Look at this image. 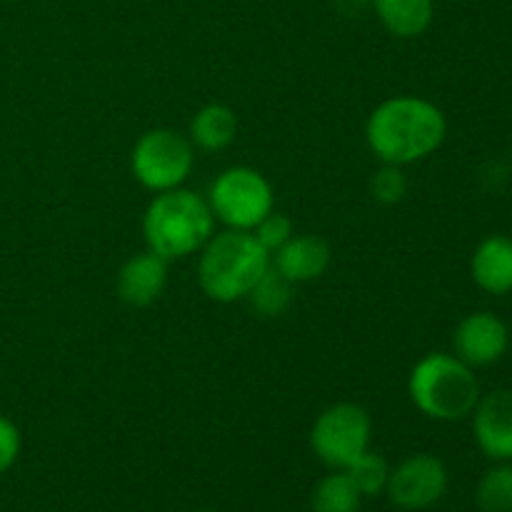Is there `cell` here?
Masks as SVG:
<instances>
[{
  "label": "cell",
  "mask_w": 512,
  "mask_h": 512,
  "mask_svg": "<svg viewBox=\"0 0 512 512\" xmlns=\"http://www.w3.org/2000/svg\"><path fill=\"white\" fill-rule=\"evenodd\" d=\"M270 263V253L250 230L228 228L223 233H213L200 250V288L215 303H235L248 298Z\"/></svg>",
  "instance_id": "cell-2"
},
{
  "label": "cell",
  "mask_w": 512,
  "mask_h": 512,
  "mask_svg": "<svg viewBox=\"0 0 512 512\" xmlns=\"http://www.w3.org/2000/svg\"><path fill=\"white\" fill-rule=\"evenodd\" d=\"M510 348V330L495 313L465 315L453 333V350L470 368H488L505 358Z\"/></svg>",
  "instance_id": "cell-9"
},
{
  "label": "cell",
  "mask_w": 512,
  "mask_h": 512,
  "mask_svg": "<svg viewBox=\"0 0 512 512\" xmlns=\"http://www.w3.org/2000/svg\"><path fill=\"white\" fill-rule=\"evenodd\" d=\"M475 285L490 295L512 293V238L490 235L475 248L470 258Z\"/></svg>",
  "instance_id": "cell-13"
},
{
  "label": "cell",
  "mask_w": 512,
  "mask_h": 512,
  "mask_svg": "<svg viewBox=\"0 0 512 512\" xmlns=\"http://www.w3.org/2000/svg\"><path fill=\"white\" fill-rule=\"evenodd\" d=\"M448 135V118L430 100L398 95L370 113L365 140L378 160L388 165H410L430 158Z\"/></svg>",
  "instance_id": "cell-1"
},
{
  "label": "cell",
  "mask_w": 512,
  "mask_h": 512,
  "mask_svg": "<svg viewBox=\"0 0 512 512\" xmlns=\"http://www.w3.org/2000/svg\"><path fill=\"white\" fill-rule=\"evenodd\" d=\"M370 193H373L378 203L398 205L405 198V193H408V178H405L403 168L383 163V168L370 180Z\"/></svg>",
  "instance_id": "cell-20"
},
{
  "label": "cell",
  "mask_w": 512,
  "mask_h": 512,
  "mask_svg": "<svg viewBox=\"0 0 512 512\" xmlns=\"http://www.w3.org/2000/svg\"><path fill=\"white\" fill-rule=\"evenodd\" d=\"M415 408L438 423H458L473 415L480 400V383L473 368L458 355L430 353L415 363L408 378Z\"/></svg>",
  "instance_id": "cell-4"
},
{
  "label": "cell",
  "mask_w": 512,
  "mask_h": 512,
  "mask_svg": "<svg viewBox=\"0 0 512 512\" xmlns=\"http://www.w3.org/2000/svg\"><path fill=\"white\" fill-rule=\"evenodd\" d=\"M380 23L398 38H418L433 25V0H370Z\"/></svg>",
  "instance_id": "cell-15"
},
{
  "label": "cell",
  "mask_w": 512,
  "mask_h": 512,
  "mask_svg": "<svg viewBox=\"0 0 512 512\" xmlns=\"http://www.w3.org/2000/svg\"><path fill=\"white\" fill-rule=\"evenodd\" d=\"M20 448H23V440H20L18 425L5 418V415H0V475L13 468Z\"/></svg>",
  "instance_id": "cell-22"
},
{
  "label": "cell",
  "mask_w": 512,
  "mask_h": 512,
  "mask_svg": "<svg viewBox=\"0 0 512 512\" xmlns=\"http://www.w3.org/2000/svg\"><path fill=\"white\" fill-rule=\"evenodd\" d=\"M235 135H238V118H235L233 108L223 103L205 105L190 120V143L200 150H208V153L225 150L233 143Z\"/></svg>",
  "instance_id": "cell-14"
},
{
  "label": "cell",
  "mask_w": 512,
  "mask_h": 512,
  "mask_svg": "<svg viewBox=\"0 0 512 512\" xmlns=\"http://www.w3.org/2000/svg\"><path fill=\"white\" fill-rule=\"evenodd\" d=\"M208 205L215 220L228 228L253 230L265 215L275 210V193L263 173L248 165H235L213 180Z\"/></svg>",
  "instance_id": "cell-6"
},
{
  "label": "cell",
  "mask_w": 512,
  "mask_h": 512,
  "mask_svg": "<svg viewBox=\"0 0 512 512\" xmlns=\"http://www.w3.org/2000/svg\"><path fill=\"white\" fill-rule=\"evenodd\" d=\"M250 233H253L255 240H258V243L268 250L270 258H273V255L278 253V250L283 248V245L295 235L293 223H290L288 215L275 213V210L273 213L265 215V218L260 220L253 230H250Z\"/></svg>",
  "instance_id": "cell-21"
},
{
  "label": "cell",
  "mask_w": 512,
  "mask_h": 512,
  "mask_svg": "<svg viewBox=\"0 0 512 512\" xmlns=\"http://www.w3.org/2000/svg\"><path fill=\"white\" fill-rule=\"evenodd\" d=\"M448 468L440 458L418 453L390 468L385 495L400 510H428L448 493Z\"/></svg>",
  "instance_id": "cell-8"
},
{
  "label": "cell",
  "mask_w": 512,
  "mask_h": 512,
  "mask_svg": "<svg viewBox=\"0 0 512 512\" xmlns=\"http://www.w3.org/2000/svg\"><path fill=\"white\" fill-rule=\"evenodd\" d=\"M480 512H512V465L498 463L480 478L475 488Z\"/></svg>",
  "instance_id": "cell-18"
},
{
  "label": "cell",
  "mask_w": 512,
  "mask_h": 512,
  "mask_svg": "<svg viewBox=\"0 0 512 512\" xmlns=\"http://www.w3.org/2000/svg\"><path fill=\"white\" fill-rule=\"evenodd\" d=\"M345 475L353 480V485L358 488V493L363 498H373V495L385 493L390 478V465L388 460L380 453H373V450H365L360 458H355L353 463L345 468Z\"/></svg>",
  "instance_id": "cell-19"
},
{
  "label": "cell",
  "mask_w": 512,
  "mask_h": 512,
  "mask_svg": "<svg viewBox=\"0 0 512 512\" xmlns=\"http://www.w3.org/2000/svg\"><path fill=\"white\" fill-rule=\"evenodd\" d=\"M195 165V145L188 135L170 128L148 130L130 153V170L143 188L153 193L180 188Z\"/></svg>",
  "instance_id": "cell-5"
},
{
  "label": "cell",
  "mask_w": 512,
  "mask_h": 512,
  "mask_svg": "<svg viewBox=\"0 0 512 512\" xmlns=\"http://www.w3.org/2000/svg\"><path fill=\"white\" fill-rule=\"evenodd\" d=\"M168 285V260L153 250L133 255L118 273V295L130 308H148L163 295Z\"/></svg>",
  "instance_id": "cell-11"
},
{
  "label": "cell",
  "mask_w": 512,
  "mask_h": 512,
  "mask_svg": "<svg viewBox=\"0 0 512 512\" xmlns=\"http://www.w3.org/2000/svg\"><path fill=\"white\" fill-rule=\"evenodd\" d=\"M203 512H215V510H203Z\"/></svg>",
  "instance_id": "cell-23"
},
{
  "label": "cell",
  "mask_w": 512,
  "mask_h": 512,
  "mask_svg": "<svg viewBox=\"0 0 512 512\" xmlns=\"http://www.w3.org/2000/svg\"><path fill=\"white\" fill-rule=\"evenodd\" d=\"M330 245L318 235H293L278 253L273 255V268L290 283H310L318 280L330 265Z\"/></svg>",
  "instance_id": "cell-12"
},
{
  "label": "cell",
  "mask_w": 512,
  "mask_h": 512,
  "mask_svg": "<svg viewBox=\"0 0 512 512\" xmlns=\"http://www.w3.org/2000/svg\"><path fill=\"white\" fill-rule=\"evenodd\" d=\"M215 233V215L208 198L185 190L183 185L155 193L143 218L148 250L165 260H180L203 250Z\"/></svg>",
  "instance_id": "cell-3"
},
{
  "label": "cell",
  "mask_w": 512,
  "mask_h": 512,
  "mask_svg": "<svg viewBox=\"0 0 512 512\" xmlns=\"http://www.w3.org/2000/svg\"><path fill=\"white\" fill-rule=\"evenodd\" d=\"M473 433L485 458L512 463V390L480 395L473 410Z\"/></svg>",
  "instance_id": "cell-10"
},
{
  "label": "cell",
  "mask_w": 512,
  "mask_h": 512,
  "mask_svg": "<svg viewBox=\"0 0 512 512\" xmlns=\"http://www.w3.org/2000/svg\"><path fill=\"white\" fill-rule=\"evenodd\" d=\"M370 435L373 423L368 410L355 403H338L318 415L310 430V448L330 470H345L370 448Z\"/></svg>",
  "instance_id": "cell-7"
},
{
  "label": "cell",
  "mask_w": 512,
  "mask_h": 512,
  "mask_svg": "<svg viewBox=\"0 0 512 512\" xmlns=\"http://www.w3.org/2000/svg\"><path fill=\"white\" fill-rule=\"evenodd\" d=\"M363 495L345 475V470H333L315 485L310 495V510L313 512H360Z\"/></svg>",
  "instance_id": "cell-16"
},
{
  "label": "cell",
  "mask_w": 512,
  "mask_h": 512,
  "mask_svg": "<svg viewBox=\"0 0 512 512\" xmlns=\"http://www.w3.org/2000/svg\"><path fill=\"white\" fill-rule=\"evenodd\" d=\"M250 308L260 315V318H280V315L288 313V308L293 305V283H290L285 275H280L278 270L270 268L265 270L263 278L253 285V290L248 293Z\"/></svg>",
  "instance_id": "cell-17"
}]
</instances>
